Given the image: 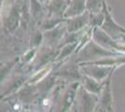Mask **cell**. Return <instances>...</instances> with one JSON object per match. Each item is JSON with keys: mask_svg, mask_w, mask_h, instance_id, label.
Masks as SVG:
<instances>
[{"mask_svg": "<svg viewBox=\"0 0 125 112\" xmlns=\"http://www.w3.org/2000/svg\"><path fill=\"white\" fill-rule=\"evenodd\" d=\"M50 70H51V66H48V67H46V68H44L43 70H41V71H39V73H37L33 79H32L31 82L32 83H35V82H37V81H38V80H41L46 75L50 72Z\"/></svg>", "mask_w": 125, "mask_h": 112, "instance_id": "cell-1", "label": "cell"}]
</instances>
